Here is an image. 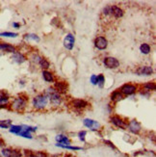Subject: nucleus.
<instances>
[{
	"instance_id": "obj_1",
	"label": "nucleus",
	"mask_w": 156,
	"mask_h": 157,
	"mask_svg": "<svg viewBox=\"0 0 156 157\" xmlns=\"http://www.w3.org/2000/svg\"><path fill=\"white\" fill-rule=\"evenodd\" d=\"M27 104H28V98L23 97L22 94H19L12 100V102L9 104V108L13 111L20 113L25 110Z\"/></svg>"
},
{
	"instance_id": "obj_2",
	"label": "nucleus",
	"mask_w": 156,
	"mask_h": 157,
	"mask_svg": "<svg viewBox=\"0 0 156 157\" xmlns=\"http://www.w3.org/2000/svg\"><path fill=\"white\" fill-rule=\"evenodd\" d=\"M44 94L46 95L47 98H48V102L52 107L57 108L62 104V102H63L62 95L58 94L53 88H48Z\"/></svg>"
},
{
	"instance_id": "obj_3",
	"label": "nucleus",
	"mask_w": 156,
	"mask_h": 157,
	"mask_svg": "<svg viewBox=\"0 0 156 157\" xmlns=\"http://www.w3.org/2000/svg\"><path fill=\"white\" fill-rule=\"evenodd\" d=\"M48 98L44 94H39L32 99V106L36 110H44L48 105Z\"/></svg>"
},
{
	"instance_id": "obj_4",
	"label": "nucleus",
	"mask_w": 156,
	"mask_h": 157,
	"mask_svg": "<svg viewBox=\"0 0 156 157\" xmlns=\"http://www.w3.org/2000/svg\"><path fill=\"white\" fill-rule=\"evenodd\" d=\"M0 153H1L2 157H21L22 154V149L17 148V147H4L0 149Z\"/></svg>"
},
{
	"instance_id": "obj_5",
	"label": "nucleus",
	"mask_w": 156,
	"mask_h": 157,
	"mask_svg": "<svg viewBox=\"0 0 156 157\" xmlns=\"http://www.w3.org/2000/svg\"><path fill=\"white\" fill-rule=\"evenodd\" d=\"M127 130L129 131L133 135H140L142 130H143V126H142L141 122L138 121L137 120H130L129 121H127Z\"/></svg>"
},
{
	"instance_id": "obj_6",
	"label": "nucleus",
	"mask_w": 156,
	"mask_h": 157,
	"mask_svg": "<svg viewBox=\"0 0 156 157\" xmlns=\"http://www.w3.org/2000/svg\"><path fill=\"white\" fill-rule=\"evenodd\" d=\"M83 125L93 132H99L101 129V124L96 120L86 118L83 120Z\"/></svg>"
},
{
	"instance_id": "obj_7",
	"label": "nucleus",
	"mask_w": 156,
	"mask_h": 157,
	"mask_svg": "<svg viewBox=\"0 0 156 157\" xmlns=\"http://www.w3.org/2000/svg\"><path fill=\"white\" fill-rule=\"evenodd\" d=\"M110 122L113 126L117 127L119 129L125 130V129L127 128V121L124 119L120 117V116H116V115L112 116V117L110 118Z\"/></svg>"
},
{
	"instance_id": "obj_8",
	"label": "nucleus",
	"mask_w": 156,
	"mask_h": 157,
	"mask_svg": "<svg viewBox=\"0 0 156 157\" xmlns=\"http://www.w3.org/2000/svg\"><path fill=\"white\" fill-rule=\"evenodd\" d=\"M69 105L72 109H75V110H84L85 108L89 106V102L86 101L85 99L75 98V99H71Z\"/></svg>"
},
{
	"instance_id": "obj_9",
	"label": "nucleus",
	"mask_w": 156,
	"mask_h": 157,
	"mask_svg": "<svg viewBox=\"0 0 156 157\" xmlns=\"http://www.w3.org/2000/svg\"><path fill=\"white\" fill-rule=\"evenodd\" d=\"M22 154L25 157H49V154L44 151H33L25 148L22 149Z\"/></svg>"
},
{
	"instance_id": "obj_10",
	"label": "nucleus",
	"mask_w": 156,
	"mask_h": 157,
	"mask_svg": "<svg viewBox=\"0 0 156 157\" xmlns=\"http://www.w3.org/2000/svg\"><path fill=\"white\" fill-rule=\"evenodd\" d=\"M138 90V88L136 85H133V84H130V83H126V84H124L120 88V92L123 94L124 95H132L134 94H136Z\"/></svg>"
},
{
	"instance_id": "obj_11",
	"label": "nucleus",
	"mask_w": 156,
	"mask_h": 157,
	"mask_svg": "<svg viewBox=\"0 0 156 157\" xmlns=\"http://www.w3.org/2000/svg\"><path fill=\"white\" fill-rule=\"evenodd\" d=\"M153 72L154 71L151 66H141L138 67L135 71V73L140 76H150L153 74Z\"/></svg>"
},
{
	"instance_id": "obj_12",
	"label": "nucleus",
	"mask_w": 156,
	"mask_h": 157,
	"mask_svg": "<svg viewBox=\"0 0 156 157\" xmlns=\"http://www.w3.org/2000/svg\"><path fill=\"white\" fill-rule=\"evenodd\" d=\"M103 64L105 66V67L109 70H116L120 67V61L115 58V57H105L103 60Z\"/></svg>"
},
{
	"instance_id": "obj_13",
	"label": "nucleus",
	"mask_w": 156,
	"mask_h": 157,
	"mask_svg": "<svg viewBox=\"0 0 156 157\" xmlns=\"http://www.w3.org/2000/svg\"><path fill=\"white\" fill-rule=\"evenodd\" d=\"M53 89L58 94L62 95L64 94H67V91H69V85H67V83L65 81H57V82H54Z\"/></svg>"
},
{
	"instance_id": "obj_14",
	"label": "nucleus",
	"mask_w": 156,
	"mask_h": 157,
	"mask_svg": "<svg viewBox=\"0 0 156 157\" xmlns=\"http://www.w3.org/2000/svg\"><path fill=\"white\" fill-rule=\"evenodd\" d=\"M93 44H94V46H96V48H97L98 50H105L108 46V40L103 36H98L94 39Z\"/></svg>"
},
{
	"instance_id": "obj_15",
	"label": "nucleus",
	"mask_w": 156,
	"mask_h": 157,
	"mask_svg": "<svg viewBox=\"0 0 156 157\" xmlns=\"http://www.w3.org/2000/svg\"><path fill=\"white\" fill-rule=\"evenodd\" d=\"M11 60H12V62H13L17 65H22L23 63H25L26 61H27V58H26V56L24 55L22 52L17 50L15 53L12 54Z\"/></svg>"
},
{
	"instance_id": "obj_16",
	"label": "nucleus",
	"mask_w": 156,
	"mask_h": 157,
	"mask_svg": "<svg viewBox=\"0 0 156 157\" xmlns=\"http://www.w3.org/2000/svg\"><path fill=\"white\" fill-rule=\"evenodd\" d=\"M55 143L58 145H71L72 141L67 134L59 133L55 136Z\"/></svg>"
},
{
	"instance_id": "obj_17",
	"label": "nucleus",
	"mask_w": 156,
	"mask_h": 157,
	"mask_svg": "<svg viewBox=\"0 0 156 157\" xmlns=\"http://www.w3.org/2000/svg\"><path fill=\"white\" fill-rule=\"evenodd\" d=\"M75 44V37L72 34H67L64 39V46L67 50H72Z\"/></svg>"
},
{
	"instance_id": "obj_18",
	"label": "nucleus",
	"mask_w": 156,
	"mask_h": 157,
	"mask_svg": "<svg viewBox=\"0 0 156 157\" xmlns=\"http://www.w3.org/2000/svg\"><path fill=\"white\" fill-rule=\"evenodd\" d=\"M17 51V47L9 43L1 42L0 43V52L2 53H10L13 54Z\"/></svg>"
},
{
	"instance_id": "obj_19",
	"label": "nucleus",
	"mask_w": 156,
	"mask_h": 157,
	"mask_svg": "<svg viewBox=\"0 0 156 157\" xmlns=\"http://www.w3.org/2000/svg\"><path fill=\"white\" fill-rule=\"evenodd\" d=\"M124 15V10L119 6L116 5H111L110 6V16L114 17L115 18H120Z\"/></svg>"
},
{
	"instance_id": "obj_20",
	"label": "nucleus",
	"mask_w": 156,
	"mask_h": 157,
	"mask_svg": "<svg viewBox=\"0 0 156 157\" xmlns=\"http://www.w3.org/2000/svg\"><path fill=\"white\" fill-rule=\"evenodd\" d=\"M56 147L66 149V151H84V147H78V146H72V145H58L55 144Z\"/></svg>"
},
{
	"instance_id": "obj_21",
	"label": "nucleus",
	"mask_w": 156,
	"mask_h": 157,
	"mask_svg": "<svg viewBox=\"0 0 156 157\" xmlns=\"http://www.w3.org/2000/svg\"><path fill=\"white\" fill-rule=\"evenodd\" d=\"M10 104V95L5 90L0 91V105H9Z\"/></svg>"
},
{
	"instance_id": "obj_22",
	"label": "nucleus",
	"mask_w": 156,
	"mask_h": 157,
	"mask_svg": "<svg viewBox=\"0 0 156 157\" xmlns=\"http://www.w3.org/2000/svg\"><path fill=\"white\" fill-rule=\"evenodd\" d=\"M43 78L47 83H54L55 82V77H54V74L49 71H43L42 72Z\"/></svg>"
},
{
	"instance_id": "obj_23",
	"label": "nucleus",
	"mask_w": 156,
	"mask_h": 157,
	"mask_svg": "<svg viewBox=\"0 0 156 157\" xmlns=\"http://www.w3.org/2000/svg\"><path fill=\"white\" fill-rule=\"evenodd\" d=\"M23 39L26 42H35V43H39L40 39V37L37 35V34H33V33H28V34H25L23 36Z\"/></svg>"
},
{
	"instance_id": "obj_24",
	"label": "nucleus",
	"mask_w": 156,
	"mask_h": 157,
	"mask_svg": "<svg viewBox=\"0 0 156 157\" xmlns=\"http://www.w3.org/2000/svg\"><path fill=\"white\" fill-rule=\"evenodd\" d=\"M124 98V95L120 92V90L115 91L111 94V100L113 102H119L120 100H123Z\"/></svg>"
},
{
	"instance_id": "obj_25",
	"label": "nucleus",
	"mask_w": 156,
	"mask_h": 157,
	"mask_svg": "<svg viewBox=\"0 0 156 157\" xmlns=\"http://www.w3.org/2000/svg\"><path fill=\"white\" fill-rule=\"evenodd\" d=\"M38 65L40 66V69H43V71H48V69L50 67L49 61L47 60L46 58H44V57H42V59L40 60V62H39Z\"/></svg>"
},
{
	"instance_id": "obj_26",
	"label": "nucleus",
	"mask_w": 156,
	"mask_h": 157,
	"mask_svg": "<svg viewBox=\"0 0 156 157\" xmlns=\"http://www.w3.org/2000/svg\"><path fill=\"white\" fill-rule=\"evenodd\" d=\"M13 124V121L11 119L0 120V129H9Z\"/></svg>"
},
{
	"instance_id": "obj_27",
	"label": "nucleus",
	"mask_w": 156,
	"mask_h": 157,
	"mask_svg": "<svg viewBox=\"0 0 156 157\" xmlns=\"http://www.w3.org/2000/svg\"><path fill=\"white\" fill-rule=\"evenodd\" d=\"M21 127H22L21 131H20V133L17 135L18 137H21V138H24V139H27V140H32L34 138L33 134L30 133V132H28L27 130H25V129L23 128V126H22V124H21Z\"/></svg>"
},
{
	"instance_id": "obj_28",
	"label": "nucleus",
	"mask_w": 156,
	"mask_h": 157,
	"mask_svg": "<svg viewBox=\"0 0 156 157\" xmlns=\"http://www.w3.org/2000/svg\"><path fill=\"white\" fill-rule=\"evenodd\" d=\"M140 51H141V53L145 54V55H147V54H150V51H151V47H150V45L148 44L144 43V44H142L140 45Z\"/></svg>"
},
{
	"instance_id": "obj_29",
	"label": "nucleus",
	"mask_w": 156,
	"mask_h": 157,
	"mask_svg": "<svg viewBox=\"0 0 156 157\" xmlns=\"http://www.w3.org/2000/svg\"><path fill=\"white\" fill-rule=\"evenodd\" d=\"M87 134L88 132L86 130H80L78 133H77V138L78 140L81 142V143H85L87 142Z\"/></svg>"
},
{
	"instance_id": "obj_30",
	"label": "nucleus",
	"mask_w": 156,
	"mask_h": 157,
	"mask_svg": "<svg viewBox=\"0 0 156 157\" xmlns=\"http://www.w3.org/2000/svg\"><path fill=\"white\" fill-rule=\"evenodd\" d=\"M17 36H18V34L16 32H9V31L0 32V37H3V38H17Z\"/></svg>"
},
{
	"instance_id": "obj_31",
	"label": "nucleus",
	"mask_w": 156,
	"mask_h": 157,
	"mask_svg": "<svg viewBox=\"0 0 156 157\" xmlns=\"http://www.w3.org/2000/svg\"><path fill=\"white\" fill-rule=\"evenodd\" d=\"M143 89L146 91H147V92L151 93L152 91L155 90V83H154V82H147V83L143 85Z\"/></svg>"
},
{
	"instance_id": "obj_32",
	"label": "nucleus",
	"mask_w": 156,
	"mask_h": 157,
	"mask_svg": "<svg viewBox=\"0 0 156 157\" xmlns=\"http://www.w3.org/2000/svg\"><path fill=\"white\" fill-rule=\"evenodd\" d=\"M29 59H30V61L32 63H34V64H39V62H40V60L42 59V56H40L39 54H37V53H33L32 55L29 57Z\"/></svg>"
},
{
	"instance_id": "obj_33",
	"label": "nucleus",
	"mask_w": 156,
	"mask_h": 157,
	"mask_svg": "<svg viewBox=\"0 0 156 157\" xmlns=\"http://www.w3.org/2000/svg\"><path fill=\"white\" fill-rule=\"evenodd\" d=\"M105 85V77L103 74H99V75H97V85L99 88H103Z\"/></svg>"
},
{
	"instance_id": "obj_34",
	"label": "nucleus",
	"mask_w": 156,
	"mask_h": 157,
	"mask_svg": "<svg viewBox=\"0 0 156 157\" xmlns=\"http://www.w3.org/2000/svg\"><path fill=\"white\" fill-rule=\"evenodd\" d=\"M90 82L92 83V85L97 86V75H96V74H92L90 77Z\"/></svg>"
},
{
	"instance_id": "obj_35",
	"label": "nucleus",
	"mask_w": 156,
	"mask_h": 157,
	"mask_svg": "<svg viewBox=\"0 0 156 157\" xmlns=\"http://www.w3.org/2000/svg\"><path fill=\"white\" fill-rule=\"evenodd\" d=\"M103 143H104V145H105V146L109 147L112 148V149H115V151H117V147H115V145L113 144V143H112L111 141H109V140H104Z\"/></svg>"
},
{
	"instance_id": "obj_36",
	"label": "nucleus",
	"mask_w": 156,
	"mask_h": 157,
	"mask_svg": "<svg viewBox=\"0 0 156 157\" xmlns=\"http://www.w3.org/2000/svg\"><path fill=\"white\" fill-rule=\"evenodd\" d=\"M102 15L105 17L110 16V6H106L105 8H103L102 10Z\"/></svg>"
},
{
	"instance_id": "obj_37",
	"label": "nucleus",
	"mask_w": 156,
	"mask_h": 157,
	"mask_svg": "<svg viewBox=\"0 0 156 157\" xmlns=\"http://www.w3.org/2000/svg\"><path fill=\"white\" fill-rule=\"evenodd\" d=\"M12 26L13 27V28L18 29V28H20V23L19 22H13L12 23Z\"/></svg>"
},
{
	"instance_id": "obj_38",
	"label": "nucleus",
	"mask_w": 156,
	"mask_h": 157,
	"mask_svg": "<svg viewBox=\"0 0 156 157\" xmlns=\"http://www.w3.org/2000/svg\"><path fill=\"white\" fill-rule=\"evenodd\" d=\"M5 147V141L0 137V149H1L2 147Z\"/></svg>"
},
{
	"instance_id": "obj_39",
	"label": "nucleus",
	"mask_w": 156,
	"mask_h": 157,
	"mask_svg": "<svg viewBox=\"0 0 156 157\" xmlns=\"http://www.w3.org/2000/svg\"><path fill=\"white\" fill-rule=\"evenodd\" d=\"M62 157H76V156L74 155V154H72V153H66Z\"/></svg>"
},
{
	"instance_id": "obj_40",
	"label": "nucleus",
	"mask_w": 156,
	"mask_h": 157,
	"mask_svg": "<svg viewBox=\"0 0 156 157\" xmlns=\"http://www.w3.org/2000/svg\"><path fill=\"white\" fill-rule=\"evenodd\" d=\"M0 157H2V155H1V153H0Z\"/></svg>"
},
{
	"instance_id": "obj_41",
	"label": "nucleus",
	"mask_w": 156,
	"mask_h": 157,
	"mask_svg": "<svg viewBox=\"0 0 156 157\" xmlns=\"http://www.w3.org/2000/svg\"><path fill=\"white\" fill-rule=\"evenodd\" d=\"M21 157H25V156H21Z\"/></svg>"
}]
</instances>
